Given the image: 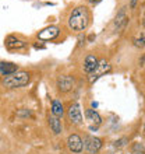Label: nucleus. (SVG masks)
Segmentation results:
<instances>
[{"mask_svg": "<svg viewBox=\"0 0 145 154\" xmlns=\"http://www.w3.org/2000/svg\"><path fill=\"white\" fill-rule=\"evenodd\" d=\"M134 45L137 48H144L145 46V35L144 34H140V37L134 38Z\"/></svg>", "mask_w": 145, "mask_h": 154, "instance_id": "16", "label": "nucleus"}, {"mask_svg": "<svg viewBox=\"0 0 145 154\" xmlns=\"http://www.w3.org/2000/svg\"><path fill=\"white\" fill-rule=\"evenodd\" d=\"M137 2H138V0H130V7H131V8H135V6H137Z\"/></svg>", "mask_w": 145, "mask_h": 154, "instance_id": "18", "label": "nucleus"}, {"mask_svg": "<svg viewBox=\"0 0 145 154\" xmlns=\"http://www.w3.org/2000/svg\"><path fill=\"white\" fill-rule=\"evenodd\" d=\"M74 85V80L70 76H60L57 79V87L60 91H70Z\"/></svg>", "mask_w": 145, "mask_h": 154, "instance_id": "9", "label": "nucleus"}, {"mask_svg": "<svg viewBox=\"0 0 145 154\" xmlns=\"http://www.w3.org/2000/svg\"><path fill=\"white\" fill-rule=\"evenodd\" d=\"M69 118L70 121L75 125H80L82 122V114H81V108L78 104H72L69 109Z\"/></svg>", "mask_w": 145, "mask_h": 154, "instance_id": "8", "label": "nucleus"}, {"mask_svg": "<svg viewBox=\"0 0 145 154\" xmlns=\"http://www.w3.org/2000/svg\"><path fill=\"white\" fill-rule=\"evenodd\" d=\"M85 118H87V121H88L89 128H91V129H96L98 126L101 125V122H102L99 114L95 112L93 109H87L85 111Z\"/></svg>", "mask_w": 145, "mask_h": 154, "instance_id": "7", "label": "nucleus"}, {"mask_svg": "<svg viewBox=\"0 0 145 154\" xmlns=\"http://www.w3.org/2000/svg\"><path fill=\"white\" fill-rule=\"evenodd\" d=\"M63 112H64V109H63V105H61V102H59V101H55L52 102V114L55 115V116H61L63 115Z\"/></svg>", "mask_w": 145, "mask_h": 154, "instance_id": "15", "label": "nucleus"}, {"mask_svg": "<svg viewBox=\"0 0 145 154\" xmlns=\"http://www.w3.org/2000/svg\"><path fill=\"white\" fill-rule=\"evenodd\" d=\"M98 65H99V60L96 57L92 56V55H88L85 57V62H84V70L87 73H92L93 70L98 67Z\"/></svg>", "mask_w": 145, "mask_h": 154, "instance_id": "11", "label": "nucleus"}, {"mask_svg": "<svg viewBox=\"0 0 145 154\" xmlns=\"http://www.w3.org/2000/svg\"><path fill=\"white\" fill-rule=\"evenodd\" d=\"M89 23V13L85 7H77L69 17V25L74 31H84Z\"/></svg>", "mask_w": 145, "mask_h": 154, "instance_id": "1", "label": "nucleus"}, {"mask_svg": "<svg viewBox=\"0 0 145 154\" xmlns=\"http://www.w3.org/2000/svg\"><path fill=\"white\" fill-rule=\"evenodd\" d=\"M29 83L28 72H16V73L6 76L3 80V85L6 88H20Z\"/></svg>", "mask_w": 145, "mask_h": 154, "instance_id": "2", "label": "nucleus"}, {"mask_svg": "<svg viewBox=\"0 0 145 154\" xmlns=\"http://www.w3.org/2000/svg\"><path fill=\"white\" fill-rule=\"evenodd\" d=\"M127 23H129V18H127V16H126V11L124 10H120L119 14L116 16V18H114V28H116V31L124 29V27L127 25Z\"/></svg>", "mask_w": 145, "mask_h": 154, "instance_id": "10", "label": "nucleus"}, {"mask_svg": "<svg viewBox=\"0 0 145 154\" xmlns=\"http://www.w3.org/2000/svg\"><path fill=\"white\" fill-rule=\"evenodd\" d=\"M6 45H7L8 49H18V48H22V46H25V44L22 42V41L17 39V38H14V37L7 38V41H6Z\"/></svg>", "mask_w": 145, "mask_h": 154, "instance_id": "13", "label": "nucleus"}, {"mask_svg": "<svg viewBox=\"0 0 145 154\" xmlns=\"http://www.w3.org/2000/svg\"><path fill=\"white\" fill-rule=\"evenodd\" d=\"M108 72H110V65H109L106 60H101L99 65H98V67L93 70L92 73H91V76H89V83H93L95 80H98L99 77L103 76V74L108 73Z\"/></svg>", "mask_w": 145, "mask_h": 154, "instance_id": "4", "label": "nucleus"}, {"mask_svg": "<svg viewBox=\"0 0 145 154\" xmlns=\"http://www.w3.org/2000/svg\"><path fill=\"white\" fill-rule=\"evenodd\" d=\"M59 28L57 27H55V25H50V27H48V28L42 29L39 34H38V38L42 41H52L55 39V38H57V35H59Z\"/></svg>", "mask_w": 145, "mask_h": 154, "instance_id": "5", "label": "nucleus"}, {"mask_svg": "<svg viewBox=\"0 0 145 154\" xmlns=\"http://www.w3.org/2000/svg\"><path fill=\"white\" fill-rule=\"evenodd\" d=\"M84 146L91 154H95L101 150L102 140L99 137H95V136H87L84 140Z\"/></svg>", "mask_w": 145, "mask_h": 154, "instance_id": "3", "label": "nucleus"}, {"mask_svg": "<svg viewBox=\"0 0 145 154\" xmlns=\"http://www.w3.org/2000/svg\"><path fill=\"white\" fill-rule=\"evenodd\" d=\"M101 0H91V3H99Z\"/></svg>", "mask_w": 145, "mask_h": 154, "instance_id": "19", "label": "nucleus"}, {"mask_svg": "<svg viewBox=\"0 0 145 154\" xmlns=\"http://www.w3.org/2000/svg\"><path fill=\"white\" fill-rule=\"evenodd\" d=\"M67 146L72 153H81L82 151V140L78 134H71L67 139Z\"/></svg>", "mask_w": 145, "mask_h": 154, "instance_id": "6", "label": "nucleus"}, {"mask_svg": "<svg viewBox=\"0 0 145 154\" xmlns=\"http://www.w3.org/2000/svg\"><path fill=\"white\" fill-rule=\"evenodd\" d=\"M49 125H50V128H52V130L55 132L56 134H59L61 132V122L59 121V118L57 116H50L49 118Z\"/></svg>", "mask_w": 145, "mask_h": 154, "instance_id": "14", "label": "nucleus"}, {"mask_svg": "<svg viewBox=\"0 0 145 154\" xmlns=\"http://www.w3.org/2000/svg\"><path fill=\"white\" fill-rule=\"evenodd\" d=\"M144 130H145V126H144Z\"/></svg>", "mask_w": 145, "mask_h": 154, "instance_id": "20", "label": "nucleus"}, {"mask_svg": "<svg viewBox=\"0 0 145 154\" xmlns=\"http://www.w3.org/2000/svg\"><path fill=\"white\" fill-rule=\"evenodd\" d=\"M126 142H127V139H120V140H117V142L114 143V146L116 147H123L126 144Z\"/></svg>", "mask_w": 145, "mask_h": 154, "instance_id": "17", "label": "nucleus"}, {"mask_svg": "<svg viewBox=\"0 0 145 154\" xmlns=\"http://www.w3.org/2000/svg\"><path fill=\"white\" fill-rule=\"evenodd\" d=\"M18 72L17 65L11 63V62H0V73L4 76H10V74Z\"/></svg>", "mask_w": 145, "mask_h": 154, "instance_id": "12", "label": "nucleus"}]
</instances>
